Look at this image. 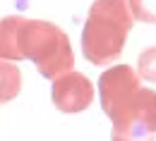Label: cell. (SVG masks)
<instances>
[{
  "label": "cell",
  "mask_w": 156,
  "mask_h": 141,
  "mask_svg": "<svg viewBox=\"0 0 156 141\" xmlns=\"http://www.w3.org/2000/svg\"><path fill=\"white\" fill-rule=\"evenodd\" d=\"M139 74L130 65H113L106 69L98 79V93H101V108L111 117L125 103L139 91Z\"/></svg>",
  "instance_id": "4"
},
{
  "label": "cell",
  "mask_w": 156,
  "mask_h": 141,
  "mask_svg": "<svg viewBox=\"0 0 156 141\" xmlns=\"http://www.w3.org/2000/svg\"><path fill=\"white\" fill-rule=\"evenodd\" d=\"M22 89V72L12 60H0V103L15 101Z\"/></svg>",
  "instance_id": "6"
},
{
  "label": "cell",
  "mask_w": 156,
  "mask_h": 141,
  "mask_svg": "<svg viewBox=\"0 0 156 141\" xmlns=\"http://www.w3.org/2000/svg\"><path fill=\"white\" fill-rule=\"evenodd\" d=\"M0 60H31L46 79H55L75 65L67 34L53 22L5 17L0 19Z\"/></svg>",
  "instance_id": "1"
},
{
  "label": "cell",
  "mask_w": 156,
  "mask_h": 141,
  "mask_svg": "<svg viewBox=\"0 0 156 141\" xmlns=\"http://www.w3.org/2000/svg\"><path fill=\"white\" fill-rule=\"evenodd\" d=\"M137 69H139V77L147 81H156V45L142 50L139 60H137Z\"/></svg>",
  "instance_id": "8"
},
{
  "label": "cell",
  "mask_w": 156,
  "mask_h": 141,
  "mask_svg": "<svg viewBox=\"0 0 156 141\" xmlns=\"http://www.w3.org/2000/svg\"><path fill=\"white\" fill-rule=\"evenodd\" d=\"M51 98L60 112H82L94 101V86L84 74L70 69L53 79Z\"/></svg>",
  "instance_id": "5"
},
{
  "label": "cell",
  "mask_w": 156,
  "mask_h": 141,
  "mask_svg": "<svg viewBox=\"0 0 156 141\" xmlns=\"http://www.w3.org/2000/svg\"><path fill=\"white\" fill-rule=\"evenodd\" d=\"M113 141H156V91L139 86L135 96L111 115Z\"/></svg>",
  "instance_id": "3"
},
{
  "label": "cell",
  "mask_w": 156,
  "mask_h": 141,
  "mask_svg": "<svg viewBox=\"0 0 156 141\" xmlns=\"http://www.w3.org/2000/svg\"><path fill=\"white\" fill-rule=\"evenodd\" d=\"M127 5L137 22L156 24V0H127Z\"/></svg>",
  "instance_id": "7"
},
{
  "label": "cell",
  "mask_w": 156,
  "mask_h": 141,
  "mask_svg": "<svg viewBox=\"0 0 156 141\" xmlns=\"http://www.w3.org/2000/svg\"><path fill=\"white\" fill-rule=\"evenodd\" d=\"M132 12L127 0H94L82 31V53L91 65L115 62L132 29Z\"/></svg>",
  "instance_id": "2"
}]
</instances>
